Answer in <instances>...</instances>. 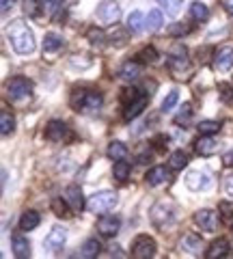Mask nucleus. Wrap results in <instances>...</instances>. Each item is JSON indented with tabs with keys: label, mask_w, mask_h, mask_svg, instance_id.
<instances>
[{
	"label": "nucleus",
	"mask_w": 233,
	"mask_h": 259,
	"mask_svg": "<svg viewBox=\"0 0 233 259\" xmlns=\"http://www.w3.org/2000/svg\"><path fill=\"white\" fill-rule=\"evenodd\" d=\"M9 41L18 54H33L35 52V35L24 22H15L9 26Z\"/></svg>",
	"instance_id": "obj_1"
},
{
	"label": "nucleus",
	"mask_w": 233,
	"mask_h": 259,
	"mask_svg": "<svg viewBox=\"0 0 233 259\" xmlns=\"http://www.w3.org/2000/svg\"><path fill=\"white\" fill-rule=\"evenodd\" d=\"M168 65H171V74L173 78L183 80L190 76V61H188V52L186 48L181 46H175L171 56H168Z\"/></svg>",
	"instance_id": "obj_2"
},
{
	"label": "nucleus",
	"mask_w": 233,
	"mask_h": 259,
	"mask_svg": "<svg viewBox=\"0 0 233 259\" xmlns=\"http://www.w3.org/2000/svg\"><path fill=\"white\" fill-rule=\"evenodd\" d=\"M71 106L82 112H98L102 108V95L95 91H76L71 95Z\"/></svg>",
	"instance_id": "obj_3"
},
{
	"label": "nucleus",
	"mask_w": 233,
	"mask_h": 259,
	"mask_svg": "<svg viewBox=\"0 0 233 259\" xmlns=\"http://www.w3.org/2000/svg\"><path fill=\"white\" fill-rule=\"evenodd\" d=\"M115 205H117V192H112V190L98 192V194H93V197H89V201H86V207L95 214H106Z\"/></svg>",
	"instance_id": "obj_4"
},
{
	"label": "nucleus",
	"mask_w": 233,
	"mask_h": 259,
	"mask_svg": "<svg viewBox=\"0 0 233 259\" xmlns=\"http://www.w3.org/2000/svg\"><path fill=\"white\" fill-rule=\"evenodd\" d=\"M7 91H9L11 100H24L28 97L30 91H33V82L24 76H18V78H11L9 84H7Z\"/></svg>",
	"instance_id": "obj_5"
},
{
	"label": "nucleus",
	"mask_w": 233,
	"mask_h": 259,
	"mask_svg": "<svg viewBox=\"0 0 233 259\" xmlns=\"http://www.w3.org/2000/svg\"><path fill=\"white\" fill-rule=\"evenodd\" d=\"M121 18V7H119L117 0H106L102 3V7L98 9V20L102 24H117Z\"/></svg>",
	"instance_id": "obj_6"
},
{
	"label": "nucleus",
	"mask_w": 233,
	"mask_h": 259,
	"mask_svg": "<svg viewBox=\"0 0 233 259\" xmlns=\"http://www.w3.org/2000/svg\"><path fill=\"white\" fill-rule=\"evenodd\" d=\"M154 253H156L154 238H149V236H138V238H136L134 246H132V255L136 259H149Z\"/></svg>",
	"instance_id": "obj_7"
},
{
	"label": "nucleus",
	"mask_w": 233,
	"mask_h": 259,
	"mask_svg": "<svg viewBox=\"0 0 233 259\" xmlns=\"http://www.w3.org/2000/svg\"><path fill=\"white\" fill-rule=\"evenodd\" d=\"M186 186L190 190H195V192H203V190H207L212 186V177H210L207 171H192L186 177Z\"/></svg>",
	"instance_id": "obj_8"
},
{
	"label": "nucleus",
	"mask_w": 233,
	"mask_h": 259,
	"mask_svg": "<svg viewBox=\"0 0 233 259\" xmlns=\"http://www.w3.org/2000/svg\"><path fill=\"white\" fill-rule=\"evenodd\" d=\"M67 242V231L63 229V227H54V229L48 233V238L43 240V246L48 250H52V253H59V250H63V246H65Z\"/></svg>",
	"instance_id": "obj_9"
},
{
	"label": "nucleus",
	"mask_w": 233,
	"mask_h": 259,
	"mask_svg": "<svg viewBox=\"0 0 233 259\" xmlns=\"http://www.w3.org/2000/svg\"><path fill=\"white\" fill-rule=\"evenodd\" d=\"M195 225L201 231H214L218 227V214L214 209H199L195 214Z\"/></svg>",
	"instance_id": "obj_10"
},
{
	"label": "nucleus",
	"mask_w": 233,
	"mask_h": 259,
	"mask_svg": "<svg viewBox=\"0 0 233 259\" xmlns=\"http://www.w3.org/2000/svg\"><path fill=\"white\" fill-rule=\"evenodd\" d=\"M151 221L156 223V227H164L173 221V205L171 203H164V201H160V203L154 205L151 209Z\"/></svg>",
	"instance_id": "obj_11"
},
{
	"label": "nucleus",
	"mask_w": 233,
	"mask_h": 259,
	"mask_svg": "<svg viewBox=\"0 0 233 259\" xmlns=\"http://www.w3.org/2000/svg\"><path fill=\"white\" fill-rule=\"evenodd\" d=\"M233 65V48L222 46L214 52V69L216 71H229Z\"/></svg>",
	"instance_id": "obj_12"
},
{
	"label": "nucleus",
	"mask_w": 233,
	"mask_h": 259,
	"mask_svg": "<svg viewBox=\"0 0 233 259\" xmlns=\"http://www.w3.org/2000/svg\"><path fill=\"white\" fill-rule=\"evenodd\" d=\"M119 229H121V221H119L117 216L102 214V218L98 221V231L102 233V236L112 238V236H117V233H119Z\"/></svg>",
	"instance_id": "obj_13"
},
{
	"label": "nucleus",
	"mask_w": 233,
	"mask_h": 259,
	"mask_svg": "<svg viewBox=\"0 0 233 259\" xmlns=\"http://www.w3.org/2000/svg\"><path fill=\"white\" fill-rule=\"evenodd\" d=\"M69 134V127H67V123L65 121H61V119H52L50 123L45 125V139L48 141H63L65 136Z\"/></svg>",
	"instance_id": "obj_14"
},
{
	"label": "nucleus",
	"mask_w": 233,
	"mask_h": 259,
	"mask_svg": "<svg viewBox=\"0 0 233 259\" xmlns=\"http://www.w3.org/2000/svg\"><path fill=\"white\" fill-rule=\"evenodd\" d=\"M145 106H147V97L145 95H138V97H134V100H130L125 104V110H123V119L125 121H132L141 115V112L145 110Z\"/></svg>",
	"instance_id": "obj_15"
},
{
	"label": "nucleus",
	"mask_w": 233,
	"mask_h": 259,
	"mask_svg": "<svg viewBox=\"0 0 233 259\" xmlns=\"http://www.w3.org/2000/svg\"><path fill=\"white\" fill-rule=\"evenodd\" d=\"M11 246H13V255L18 259H28L30 257V244L28 240L20 236V233H15V236H11Z\"/></svg>",
	"instance_id": "obj_16"
},
{
	"label": "nucleus",
	"mask_w": 233,
	"mask_h": 259,
	"mask_svg": "<svg viewBox=\"0 0 233 259\" xmlns=\"http://www.w3.org/2000/svg\"><path fill=\"white\" fill-rule=\"evenodd\" d=\"M195 151L199 156H212V153L218 151V141L212 139V136H203L195 143Z\"/></svg>",
	"instance_id": "obj_17"
},
{
	"label": "nucleus",
	"mask_w": 233,
	"mask_h": 259,
	"mask_svg": "<svg viewBox=\"0 0 233 259\" xmlns=\"http://www.w3.org/2000/svg\"><path fill=\"white\" fill-rule=\"evenodd\" d=\"M229 253V242L224 240V238H218V240H214L210 248L205 250V257L207 259H218V257H224Z\"/></svg>",
	"instance_id": "obj_18"
},
{
	"label": "nucleus",
	"mask_w": 233,
	"mask_h": 259,
	"mask_svg": "<svg viewBox=\"0 0 233 259\" xmlns=\"http://www.w3.org/2000/svg\"><path fill=\"white\" fill-rule=\"evenodd\" d=\"M65 199L71 205V209H76V212H82L84 209V199H82V194H80L78 186H69V188L65 190Z\"/></svg>",
	"instance_id": "obj_19"
},
{
	"label": "nucleus",
	"mask_w": 233,
	"mask_h": 259,
	"mask_svg": "<svg viewBox=\"0 0 233 259\" xmlns=\"http://www.w3.org/2000/svg\"><path fill=\"white\" fill-rule=\"evenodd\" d=\"M63 48V37L56 35V32H48L43 39V52L45 54H56Z\"/></svg>",
	"instance_id": "obj_20"
},
{
	"label": "nucleus",
	"mask_w": 233,
	"mask_h": 259,
	"mask_svg": "<svg viewBox=\"0 0 233 259\" xmlns=\"http://www.w3.org/2000/svg\"><path fill=\"white\" fill-rule=\"evenodd\" d=\"M166 180H168L166 166H154V168H149V173H147V184L149 186H160V184H164Z\"/></svg>",
	"instance_id": "obj_21"
},
{
	"label": "nucleus",
	"mask_w": 233,
	"mask_h": 259,
	"mask_svg": "<svg viewBox=\"0 0 233 259\" xmlns=\"http://www.w3.org/2000/svg\"><path fill=\"white\" fill-rule=\"evenodd\" d=\"M39 221H41V218H39V214L33 212V209H28V212H24L22 218H20V229H22V231H33V229H37Z\"/></svg>",
	"instance_id": "obj_22"
},
{
	"label": "nucleus",
	"mask_w": 233,
	"mask_h": 259,
	"mask_svg": "<svg viewBox=\"0 0 233 259\" xmlns=\"http://www.w3.org/2000/svg\"><path fill=\"white\" fill-rule=\"evenodd\" d=\"M143 26H147V20H145V15L141 11H132L130 15H127V28H130V32H141Z\"/></svg>",
	"instance_id": "obj_23"
},
{
	"label": "nucleus",
	"mask_w": 233,
	"mask_h": 259,
	"mask_svg": "<svg viewBox=\"0 0 233 259\" xmlns=\"http://www.w3.org/2000/svg\"><path fill=\"white\" fill-rule=\"evenodd\" d=\"M186 164H188V153L186 151H175V153L168 156V168H171V171H181Z\"/></svg>",
	"instance_id": "obj_24"
},
{
	"label": "nucleus",
	"mask_w": 233,
	"mask_h": 259,
	"mask_svg": "<svg viewBox=\"0 0 233 259\" xmlns=\"http://www.w3.org/2000/svg\"><path fill=\"white\" fill-rule=\"evenodd\" d=\"M100 250H102V246H100L98 240H86L84 244H82V248L78 250V255L84 257V259H91V257H98Z\"/></svg>",
	"instance_id": "obj_25"
},
{
	"label": "nucleus",
	"mask_w": 233,
	"mask_h": 259,
	"mask_svg": "<svg viewBox=\"0 0 233 259\" xmlns=\"http://www.w3.org/2000/svg\"><path fill=\"white\" fill-rule=\"evenodd\" d=\"M130 164H127L125 160H119V162H115V168H112V175H115V180L117 182H127V177H130Z\"/></svg>",
	"instance_id": "obj_26"
},
{
	"label": "nucleus",
	"mask_w": 233,
	"mask_h": 259,
	"mask_svg": "<svg viewBox=\"0 0 233 259\" xmlns=\"http://www.w3.org/2000/svg\"><path fill=\"white\" fill-rule=\"evenodd\" d=\"M190 15H192V20H197V22H207V18H210V9H207L203 3H192L190 5Z\"/></svg>",
	"instance_id": "obj_27"
},
{
	"label": "nucleus",
	"mask_w": 233,
	"mask_h": 259,
	"mask_svg": "<svg viewBox=\"0 0 233 259\" xmlns=\"http://www.w3.org/2000/svg\"><path fill=\"white\" fill-rule=\"evenodd\" d=\"M125 156H127V147H125L123 143L115 141V143H110V145H108V158H110V160L119 162V160H123Z\"/></svg>",
	"instance_id": "obj_28"
},
{
	"label": "nucleus",
	"mask_w": 233,
	"mask_h": 259,
	"mask_svg": "<svg viewBox=\"0 0 233 259\" xmlns=\"http://www.w3.org/2000/svg\"><path fill=\"white\" fill-rule=\"evenodd\" d=\"M181 248L188 250V253H199L201 250V238L195 233H188V236L181 238Z\"/></svg>",
	"instance_id": "obj_29"
},
{
	"label": "nucleus",
	"mask_w": 233,
	"mask_h": 259,
	"mask_svg": "<svg viewBox=\"0 0 233 259\" xmlns=\"http://www.w3.org/2000/svg\"><path fill=\"white\" fill-rule=\"evenodd\" d=\"M218 130H220V121L205 119V121L199 123V134L201 136H214V134H218Z\"/></svg>",
	"instance_id": "obj_30"
},
{
	"label": "nucleus",
	"mask_w": 233,
	"mask_h": 259,
	"mask_svg": "<svg viewBox=\"0 0 233 259\" xmlns=\"http://www.w3.org/2000/svg\"><path fill=\"white\" fill-rule=\"evenodd\" d=\"M119 74H121V78H125V80H134V78L141 76V65L127 61V63H123V67H121Z\"/></svg>",
	"instance_id": "obj_31"
},
{
	"label": "nucleus",
	"mask_w": 233,
	"mask_h": 259,
	"mask_svg": "<svg viewBox=\"0 0 233 259\" xmlns=\"http://www.w3.org/2000/svg\"><path fill=\"white\" fill-rule=\"evenodd\" d=\"M162 22H164L162 11H160V9H151V11H149V15H147V28H149L151 32L160 30V26H162Z\"/></svg>",
	"instance_id": "obj_32"
},
{
	"label": "nucleus",
	"mask_w": 233,
	"mask_h": 259,
	"mask_svg": "<svg viewBox=\"0 0 233 259\" xmlns=\"http://www.w3.org/2000/svg\"><path fill=\"white\" fill-rule=\"evenodd\" d=\"M13 127H15L13 115H11L9 110H3V117H0V134H3V136H9V134L13 132Z\"/></svg>",
	"instance_id": "obj_33"
},
{
	"label": "nucleus",
	"mask_w": 233,
	"mask_h": 259,
	"mask_svg": "<svg viewBox=\"0 0 233 259\" xmlns=\"http://www.w3.org/2000/svg\"><path fill=\"white\" fill-rule=\"evenodd\" d=\"M67 207H71V205L67 203V199H54V201H52V209H54V214H56V216L67 218V216L71 214Z\"/></svg>",
	"instance_id": "obj_34"
},
{
	"label": "nucleus",
	"mask_w": 233,
	"mask_h": 259,
	"mask_svg": "<svg viewBox=\"0 0 233 259\" xmlns=\"http://www.w3.org/2000/svg\"><path fill=\"white\" fill-rule=\"evenodd\" d=\"M177 100H179V91H177V89H173V91L164 97V102H162V112H171V110L175 108V104H177Z\"/></svg>",
	"instance_id": "obj_35"
},
{
	"label": "nucleus",
	"mask_w": 233,
	"mask_h": 259,
	"mask_svg": "<svg viewBox=\"0 0 233 259\" xmlns=\"http://www.w3.org/2000/svg\"><path fill=\"white\" fill-rule=\"evenodd\" d=\"M138 61L143 63H156L158 61V52H156V48H143V50L138 52Z\"/></svg>",
	"instance_id": "obj_36"
},
{
	"label": "nucleus",
	"mask_w": 233,
	"mask_h": 259,
	"mask_svg": "<svg viewBox=\"0 0 233 259\" xmlns=\"http://www.w3.org/2000/svg\"><path fill=\"white\" fill-rule=\"evenodd\" d=\"M188 32H190V26H188V24H181V22L173 24V26L168 28V35H171V37H186Z\"/></svg>",
	"instance_id": "obj_37"
},
{
	"label": "nucleus",
	"mask_w": 233,
	"mask_h": 259,
	"mask_svg": "<svg viewBox=\"0 0 233 259\" xmlns=\"http://www.w3.org/2000/svg\"><path fill=\"white\" fill-rule=\"evenodd\" d=\"M218 95H220V100H222L224 104L233 102V87H231V84H227V82L218 84Z\"/></svg>",
	"instance_id": "obj_38"
},
{
	"label": "nucleus",
	"mask_w": 233,
	"mask_h": 259,
	"mask_svg": "<svg viewBox=\"0 0 233 259\" xmlns=\"http://www.w3.org/2000/svg\"><path fill=\"white\" fill-rule=\"evenodd\" d=\"M218 212H220V218L222 221H233V205L229 203V201H222V203L218 205Z\"/></svg>",
	"instance_id": "obj_39"
},
{
	"label": "nucleus",
	"mask_w": 233,
	"mask_h": 259,
	"mask_svg": "<svg viewBox=\"0 0 233 259\" xmlns=\"http://www.w3.org/2000/svg\"><path fill=\"white\" fill-rule=\"evenodd\" d=\"M160 5L164 7V9L168 11V13H177L179 9H181V5H183V0H158Z\"/></svg>",
	"instance_id": "obj_40"
},
{
	"label": "nucleus",
	"mask_w": 233,
	"mask_h": 259,
	"mask_svg": "<svg viewBox=\"0 0 233 259\" xmlns=\"http://www.w3.org/2000/svg\"><path fill=\"white\" fill-rule=\"evenodd\" d=\"M39 5H41V0H26L24 3V11H26L28 18H35L39 13Z\"/></svg>",
	"instance_id": "obj_41"
},
{
	"label": "nucleus",
	"mask_w": 233,
	"mask_h": 259,
	"mask_svg": "<svg viewBox=\"0 0 233 259\" xmlns=\"http://www.w3.org/2000/svg\"><path fill=\"white\" fill-rule=\"evenodd\" d=\"M190 115H192V108H190L188 104H186V106H183V108L179 110V115L175 117V123H177V125H188V119H190Z\"/></svg>",
	"instance_id": "obj_42"
},
{
	"label": "nucleus",
	"mask_w": 233,
	"mask_h": 259,
	"mask_svg": "<svg viewBox=\"0 0 233 259\" xmlns=\"http://www.w3.org/2000/svg\"><path fill=\"white\" fill-rule=\"evenodd\" d=\"M125 39H127V37H125V32H123V30H119V28H117V30H112L110 35H108V41H110V44H115V46L125 44Z\"/></svg>",
	"instance_id": "obj_43"
},
{
	"label": "nucleus",
	"mask_w": 233,
	"mask_h": 259,
	"mask_svg": "<svg viewBox=\"0 0 233 259\" xmlns=\"http://www.w3.org/2000/svg\"><path fill=\"white\" fill-rule=\"evenodd\" d=\"M89 39H91V44L93 46H102L104 44V39H108V35H104L102 30H89Z\"/></svg>",
	"instance_id": "obj_44"
},
{
	"label": "nucleus",
	"mask_w": 233,
	"mask_h": 259,
	"mask_svg": "<svg viewBox=\"0 0 233 259\" xmlns=\"http://www.w3.org/2000/svg\"><path fill=\"white\" fill-rule=\"evenodd\" d=\"M61 3H63V0H41V9L45 13H54L56 9H59Z\"/></svg>",
	"instance_id": "obj_45"
},
{
	"label": "nucleus",
	"mask_w": 233,
	"mask_h": 259,
	"mask_svg": "<svg viewBox=\"0 0 233 259\" xmlns=\"http://www.w3.org/2000/svg\"><path fill=\"white\" fill-rule=\"evenodd\" d=\"M224 192H227L229 199H233V175H229L227 180H224Z\"/></svg>",
	"instance_id": "obj_46"
},
{
	"label": "nucleus",
	"mask_w": 233,
	"mask_h": 259,
	"mask_svg": "<svg viewBox=\"0 0 233 259\" xmlns=\"http://www.w3.org/2000/svg\"><path fill=\"white\" fill-rule=\"evenodd\" d=\"M154 145L158 149H164L166 145H168V139H164V136H156V141H154Z\"/></svg>",
	"instance_id": "obj_47"
},
{
	"label": "nucleus",
	"mask_w": 233,
	"mask_h": 259,
	"mask_svg": "<svg viewBox=\"0 0 233 259\" xmlns=\"http://www.w3.org/2000/svg\"><path fill=\"white\" fill-rule=\"evenodd\" d=\"M222 164H224V166H233V151L224 153V156H222Z\"/></svg>",
	"instance_id": "obj_48"
},
{
	"label": "nucleus",
	"mask_w": 233,
	"mask_h": 259,
	"mask_svg": "<svg viewBox=\"0 0 233 259\" xmlns=\"http://www.w3.org/2000/svg\"><path fill=\"white\" fill-rule=\"evenodd\" d=\"M222 5H224V9H227V13L233 15V0H222Z\"/></svg>",
	"instance_id": "obj_49"
},
{
	"label": "nucleus",
	"mask_w": 233,
	"mask_h": 259,
	"mask_svg": "<svg viewBox=\"0 0 233 259\" xmlns=\"http://www.w3.org/2000/svg\"><path fill=\"white\" fill-rule=\"evenodd\" d=\"M13 3L15 0H3V13L9 11V7H13Z\"/></svg>",
	"instance_id": "obj_50"
}]
</instances>
